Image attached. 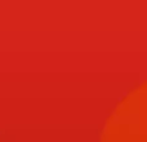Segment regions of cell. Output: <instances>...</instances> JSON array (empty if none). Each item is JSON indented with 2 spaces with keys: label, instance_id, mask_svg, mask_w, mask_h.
Listing matches in <instances>:
<instances>
[]
</instances>
